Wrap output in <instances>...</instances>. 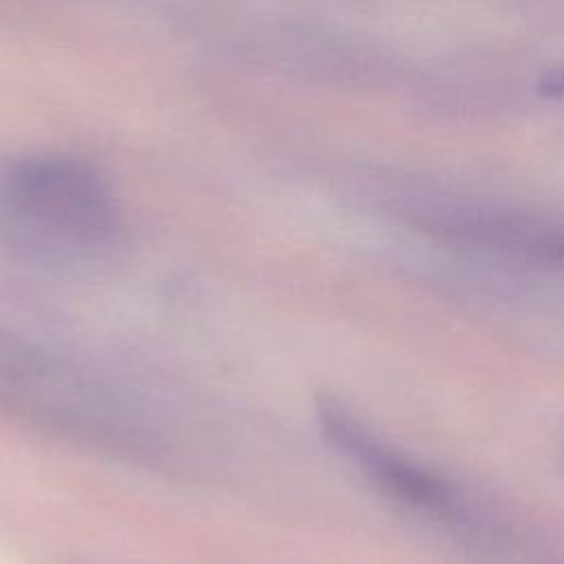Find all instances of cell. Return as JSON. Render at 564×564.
Returning a JSON list of instances; mask_svg holds the SVG:
<instances>
[{
	"instance_id": "obj_1",
	"label": "cell",
	"mask_w": 564,
	"mask_h": 564,
	"mask_svg": "<svg viewBox=\"0 0 564 564\" xmlns=\"http://www.w3.org/2000/svg\"><path fill=\"white\" fill-rule=\"evenodd\" d=\"M0 410L73 443L156 463L163 441L134 399L73 359L0 324Z\"/></svg>"
},
{
	"instance_id": "obj_2",
	"label": "cell",
	"mask_w": 564,
	"mask_h": 564,
	"mask_svg": "<svg viewBox=\"0 0 564 564\" xmlns=\"http://www.w3.org/2000/svg\"><path fill=\"white\" fill-rule=\"evenodd\" d=\"M9 214L20 242L57 262L95 258L115 238V212L104 187L64 165L26 172L9 192Z\"/></svg>"
},
{
	"instance_id": "obj_3",
	"label": "cell",
	"mask_w": 564,
	"mask_h": 564,
	"mask_svg": "<svg viewBox=\"0 0 564 564\" xmlns=\"http://www.w3.org/2000/svg\"><path fill=\"white\" fill-rule=\"evenodd\" d=\"M315 416L326 443L383 496L434 518L460 516V498L449 480L390 445L346 403L324 397Z\"/></svg>"
},
{
	"instance_id": "obj_4",
	"label": "cell",
	"mask_w": 564,
	"mask_h": 564,
	"mask_svg": "<svg viewBox=\"0 0 564 564\" xmlns=\"http://www.w3.org/2000/svg\"><path fill=\"white\" fill-rule=\"evenodd\" d=\"M441 231L480 251L564 273V227L498 218H456L441 223Z\"/></svg>"
},
{
	"instance_id": "obj_5",
	"label": "cell",
	"mask_w": 564,
	"mask_h": 564,
	"mask_svg": "<svg viewBox=\"0 0 564 564\" xmlns=\"http://www.w3.org/2000/svg\"><path fill=\"white\" fill-rule=\"evenodd\" d=\"M542 88H544L546 95L564 97V73H562V75H555V77H551V79H546Z\"/></svg>"
}]
</instances>
